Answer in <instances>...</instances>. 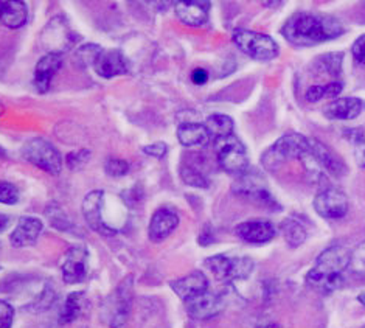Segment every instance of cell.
Wrapping results in <instances>:
<instances>
[{"label":"cell","instance_id":"1","mask_svg":"<svg viewBox=\"0 0 365 328\" xmlns=\"http://www.w3.org/2000/svg\"><path fill=\"white\" fill-rule=\"evenodd\" d=\"M344 33V24L336 17L305 11L294 13L282 29L284 39L295 47L317 46L342 36Z\"/></svg>","mask_w":365,"mask_h":328},{"label":"cell","instance_id":"2","mask_svg":"<svg viewBox=\"0 0 365 328\" xmlns=\"http://www.w3.org/2000/svg\"><path fill=\"white\" fill-rule=\"evenodd\" d=\"M351 252L342 246H333L324 250L316 260V265L307 275V283L311 288L322 292H331L342 285V274L350 267Z\"/></svg>","mask_w":365,"mask_h":328},{"label":"cell","instance_id":"3","mask_svg":"<svg viewBox=\"0 0 365 328\" xmlns=\"http://www.w3.org/2000/svg\"><path fill=\"white\" fill-rule=\"evenodd\" d=\"M308 151L309 137L295 133L284 134L263 154L262 162L264 168L277 170L291 159H300L303 154H307Z\"/></svg>","mask_w":365,"mask_h":328},{"label":"cell","instance_id":"4","mask_svg":"<svg viewBox=\"0 0 365 328\" xmlns=\"http://www.w3.org/2000/svg\"><path fill=\"white\" fill-rule=\"evenodd\" d=\"M233 42L242 53L257 59V61H272L278 56L277 42L263 33L237 30L233 33Z\"/></svg>","mask_w":365,"mask_h":328},{"label":"cell","instance_id":"5","mask_svg":"<svg viewBox=\"0 0 365 328\" xmlns=\"http://www.w3.org/2000/svg\"><path fill=\"white\" fill-rule=\"evenodd\" d=\"M24 159L36 165L38 168L47 171L51 176H58L63 170V158L53 145L46 139H31L22 148Z\"/></svg>","mask_w":365,"mask_h":328},{"label":"cell","instance_id":"6","mask_svg":"<svg viewBox=\"0 0 365 328\" xmlns=\"http://www.w3.org/2000/svg\"><path fill=\"white\" fill-rule=\"evenodd\" d=\"M254 262L249 257H229L215 255L205 260V267L210 271L216 280L232 282L240 279H247L254 271Z\"/></svg>","mask_w":365,"mask_h":328},{"label":"cell","instance_id":"7","mask_svg":"<svg viewBox=\"0 0 365 328\" xmlns=\"http://www.w3.org/2000/svg\"><path fill=\"white\" fill-rule=\"evenodd\" d=\"M215 153L221 168L227 173H240V175H242L249 165V158L245 145L233 134L216 139Z\"/></svg>","mask_w":365,"mask_h":328},{"label":"cell","instance_id":"8","mask_svg":"<svg viewBox=\"0 0 365 328\" xmlns=\"http://www.w3.org/2000/svg\"><path fill=\"white\" fill-rule=\"evenodd\" d=\"M316 212L325 220H339L349 213V196L339 188H325L314 198Z\"/></svg>","mask_w":365,"mask_h":328},{"label":"cell","instance_id":"9","mask_svg":"<svg viewBox=\"0 0 365 328\" xmlns=\"http://www.w3.org/2000/svg\"><path fill=\"white\" fill-rule=\"evenodd\" d=\"M232 190L235 195L245 198V200L255 201L258 204H263L267 207L275 205L274 198L267 192L266 183L262 176L257 175V173H252V175H242L237 183L233 184Z\"/></svg>","mask_w":365,"mask_h":328},{"label":"cell","instance_id":"10","mask_svg":"<svg viewBox=\"0 0 365 328\" xmlns=\"http://www.w3.org/2000/svg\"><path fill=\"white\" fill-rule=\"evenodd\" d=\"M103 204H104V193L101 190H95L86 195L83 201V215L88 221L89 227L101 235L112 237L117 234V230L110 229L106 222L103 221Z\"/></svg>","mask_w":365,"mask_h":328},{"label":"cell","instance_id":"11","mask_svg":"<svg viewBox=\"0 0 365 328\" xmlns=\"http://www.w3.org/2000/svg\"><path fill=\"white\" fill-rule=\"evenodd\" d=\"M61 271H63V280L67 285L84 282L88 277V249L84 246H75L68 250L61 265Z\"/></svg>","mask_w":365,"mask_h":328},{"label":"cell","instance_id":"12","mask_svg":"<svg viewBox=\"0 0 365 328\" xmlns=\"http://www.w3.org/2000/svg\"><path fill=\"white\" fill-rule=\"evenodd\" d=\"M235 234L246 243L252 245H263L271 241L275 237V227L271 221L267 220H249L238 224L235 227Z\"/></svg>","mask_w":365,"mask_h":328},{"label":"cell","instance_id":"13","mask_svg":"<svg viewBox=\"0 0 365 328\" xmlns=\"http://www.w3.org/2000/svg\"><path fill=\"white\" fill-rule=\"evenodd\" d=\"M133 300V277H126L120 283L115 291V296L112 299V328H123L129 314Z\"/></svg>","mask_w":365,"mask_h":328},{"label":"cell","instance_id":"14","mask_svg":"<svg viewBox=\"0 0 365 328\" xmlns=\"http://www.w3.org/2000/svg\"><path fill=\"white\" fill-rule=\"evenodd\" d=\"M309 153L314 156L320 168L324 170L327 175L331 176H344L346 173V165L344 160L336 156V153L328 148L325 143H322L317 139H309Z\"/></svg>","mask_w":365,"mask_h":328},{"label":"cell","instance_id":"15","mask_svg":"<svg viewBox=\"0 0 365 328\" xmlns=\"http://www.w3.org/2000/svg\"><path fill=\"white\" fill-rule=\"evenodd\" d=\"M187 313L190 317L196 319V321H205V319H212L216 314H220L224 309V302L220 296H215L212 292H205V294L199 296L193 300L185 302Z\"/></svg>","mask_w":365,"mask_h":328},{"label":"cell","instance_id":"16","mask_svg":"<svg viewBox=\"0 0 365 328\" xmlns=\"http://www.w3.org/2000/svg\"><path fill=\"white\" fill-rule=\"evenodd\" d=\"M61 66H63V55L59 53H47L39 59L33 78V84L38 92L46 93L50 89L51 80L58 73Z\"/></svg>","mask_w":365,"mask_h":328},{"label":"cell","instance_id":"17","mask_svg":"<svg viewBox=\"0 0 365 328\" xmlns=\"http://www.w3.org/2000/svg\"><path fill=\"white\" fill-rule=\"evenodd\" d=\"M171 288L182 300L190 302L205 294L208 289V280L202 272L195 271L188 274L187 277L171 282Z\"/></svg>","mask_w":365,"mask_h":328},{"label":"cell","instance_id":"18","mask_svg":"<svg viewBox=\"0 0 365 328\" xmlns=\"http://www.w3.org/2000/svg\"><path fill=\"white\" fill-rule=\"evenodd\" d=\"M93 68L101 78H114L128 72V61L118 50H103Z\"/></svg>","mask_w":365,"mask_h":328},{"label":"cell","instance_id":"19","mask_svg":"<svg viewBox=\"0 0 365 328\" xmlns=\"http://www.w3.org/2000/svg\"><path fill=\"white\" fill-rule=\"evenodd\" d=\"M178 226H179V217L176 212H173L170 209H159L151 217L148 234H150L151 241L159 243V241H163L165 238L170 237Z\"/></svg>","mask_w":365,"mask_h":328},{"label":"cell","instance_id":"20","mask_svg":"<svg viewBox=\"0 0 365 328\" xmlns=\"http://www.w3.org/2000/svg\"><path fill=\"white\" fill-rule=\"evenodd\" d=\"M42 221L33 217H22L17 222L16 229L10 235V241L14 247H25L36 243L42 232Z\"/></svg>","mask_w":365,"mask_h":328},{"label":"cell","instance_id":"21","mask_svg":"<svg viewBox=\"0 0 365 328\" xmlns=\"http://www.w3.org/2000/svg\"><path fill=\"white\" fill-rule=\"evenodd\" d=\"M29 21L27 5L22 0H0V22L8 29H21Z\"/></svg>","mask_w":365,"mask_h":328},{"label":"cell","instance_id":"22","mask_svg":"<svg viewBox=\"0 0 365 328\" xmlns=\"http://www.w3.org/2000/svg\"><path fill=\"white\" fill-rule=\"evenodd\" d=\"M364 101L356 97H344L334 100L325 109V116L331 120H353L364 109Z\"/></svg>","mask_w":365,"mask_h":328},{"label":"cell","instance_id":"23","mask_svg":"<svg viewBox=\"0 0 365 328\" xmlns=\"http://www.w3.org/2000/svg\"><path fill=\"white\" fill-rule=\"evenodd\" d=\"M178 140L187 148H204L210 142V133L201 123H182L178 128Z\"/></svg>","mask_w":365,"mask_h":328},{"label":"cell","instance_id":"24","mask_svg":"<svg viewBox=\"0 0 365 328\" xmlns=\"http://www.w3.org/2000/svg\"><path fill=\"white\" fill-rule=\"evenodd\" d=\"M208 4L204 2H178L176 14L179 19L190 27H201L208 21Z\"/></svg>","mask_w":365,"mask_h":328},{"label":"cell","instance_id":"25","mask_svg":"<svg viewBox=\"0 0 365 328\" xmlns=\"http://www.w3.org/2000/svg\"><path fill=\"white\" fill-rule=\"evenodd\" d=\"M83 300H84V292H72V294L67 296L64 307L59 313V325L71 324L81 314Z\"/></svg>","mask_w":365,"mask_h":328},{"label":"cell","instance_id":"26","mask_svg":"<svg viewBox=\"0 0 365 328\" xmlns=\"http://www.w3.org/2000/svg\"><path fill=\"white\" fill-rule=\"evenodd\" d=\"M282 234L291 247H299L300 245L305 243L307 240V229L303 227V224L295 221L292 218L284 220L280 226Z\"/></svg>","mask_w":365,"mask_h":328},{"label":"cell","instance_id":"27","mask_svg":"<svg viewBox=\"0 0 365 328\" xmlns=\"http://www.w3.org/2000/svg\"><path fill=\"white\" fill-rule=\"evenodd\" d=\"M205 128L208 129L210 135H215L216 139H220V137L232 135L235 125L232 117L224 114H213L205 120Z\"/></svg>","mask_w":365,"mask_h":328},{"label":"cell","instance_id":"28","mask_svg":"<svg viewBox=\"0 0 365 328\" xmlns=\"http://www.w3.org/2000/svg\"><path fill=\"white\" fill-rule=\"evenodd\" d=\"M342 92V83H328L324 86H311L307 91L305 98L309 103H316L322 98H336Z\"/></svg>","mask_w":365,"mask_h":328},{"label":"cell","instance_id":"29","mask_svg":"<svg viewBox=\"0 0 365 328\" xmlns=\"http://www.w3.org/2000/svg\"><path fill=\"white\" fill-rule=\"evenodd\" d=\"M179 175H180V179L190 187L207 188L208 185H210L207 176L195 165H187V163H184V165H182L179 170Z\"/></svg>","mask_w":365,"mask_h":328},{"label":"cell","instance_id":"30","mask_svg":"<svg viewBox=\"0 0 365 328\" xmlns=\"http://www.w3.org/2000/svg\"><path fill=\"white\" fill-rule=\"evenodd\" d=\"M103 50L104 48H101L97 44H86V46L80 47V50H78V58H80V61L83 64L93 67V64L97 63V59L101 55Z\"/></svg>","mask_w":365,"mask_h":328},{"label":"cell","instance_id":"31","mask_svg":"<svg viewBox=\"0 0 365 328\" xmlns=\"http://www.w3.org/2000/svg\"><path fill=\"white\" fill-rule=\"evenodd\" d=\"M91 156H92L91 151L86 150V148H80V150H76V151L68 153L67 158H66L67 167L71 168V170H80V168H83L86 165V163L89 162Z\"/></svg>","mask_w":365,"mask_h":328},{"label":"cell","instance_id":"32","mask_svg":"<svg viewBox=\"0 0 365 328\" xmlns=\"http://www.w3.org/2000/svg\"><path fill=\"white\" fill-rule=\"evenodd\" d=\"M342 53H329L322 56L319 59V64L324 66V72H328L331 75H337L341 72V66H342Z\"/></svg>","mask_w":365,"mask_h":328},{"label":"cell","instance_id":"33","mask_svg":"<svg viewBox=\"0 0 365 328\" xmlns=\"http://www.w3.org/2000/svg\"><path fill=\"white\" fill-rule=\"evenodd\" d=\"M350 267L359 275H365V241L351 252Z\"/></svg>","mask_w":365,"mask_h":328},{"label":"cell","instance_id":"34","mask_svg":"<svg viewBox=\"0 0 365 328\" xmlns=\"http://www.w3.org/2000/svg\"><path fill=\"white\" fill-rule=\"evenodd\" d=\"M104 170L110 178H121L129 171V163L123 159H109L104 165Z\"/></svg>","mask_w":365,"mask_h":328},{"label":"cell","instance_id":"35","mask_svg":"<svg viewBox=\"0 0 365 328\" xmlns=\"http://www.w3.org/2000/svg\"><path fill=\"white\" fill-rule=\"evenodd\" d=\"M19 201V192L10 183H0V204L13 205Z\"/></svg>","mask_w":365,"mask_h":328},{"label":"cell","instance_id":"36","mask_svg":"<svg viewBox=\"0 0 365 328\" xmlns=\"http://www.w3.org/2000/svg\"><path fill=\"white\" fill-rule=\"evenodd\" d=\"M14 308L5 300H0V328H11Z\"/></svg>","mask_w":365,"mask_h":328},{"label":"cell","instance_id":"37","mask_svg":"<svg viewBox=\"0 0 365 328\" xmlns=\"http://www.w3.org/2000/svg\"><path fill=\"white\" fill-rule=\"evenodd\" d=\"M142 150H143L145 154H148V156L155 158V159H163L168 153V146L162 143V142H158V143H153V145H146V146H143Z\"/></svg>","mask_w":365,"mask_h":328},{"label":"cell","instance_id":"38","mask_svg":"<svg viewBox=\"0 0 365 328\" xmlns=\"http://www.w3.org/2000/svg\"><path fill=\"white\" fill-rule=\"evenodd\" d=\"M351 51H353V56L356 61L361 64H365V34H362V36H359L354 41Z\"/></svg>","mask_w":365,"mask_h":328},{"label":"cell","instance_id":"39","mask_svg":"<svg viewBox=\"0 0 365 328\" xmlns=\"http://www.w3.org/2000/svg\"><path fill=\"white\" fill-rule=\"evenodd\" d=\"M354 146H356L354 158H356V160H358L359 165L362 168H365V137H364V139L358 140V142H354Z\"/></svg>","mask_w":365,"mask_h":328},{"label":"cell","instance_id":"40","mask_svg":"<svg viewBox=\"0 0 365 328\" xmlns=\"http://www.w3.org/2000/svg\"><path fill=\"white\" fill-rule=\"evenodd\" d=\"M191 81L197 86H202L208 81V72L205 68H195L193 72H191Z\"/></svg>","mask_w":365,"mask_h":328},{"label":"cell","instance_id":"41","mask_svg":"<svg viewBox=\"0 0 365 328\" xmlns=\"http://www.w3.org/2000/svg\"><path fill=\"white\" fill-rule=\"evenodd\" d=\"M8 222H10V218H8L6 215L0 213V232H4L8 227Z\"/></svg>","mask_w":365,"mask_h":328},{"label":"cell","instance_id":"42","mask_svg":"<svg viewBox=\"0 0 365 328\" xmlns=\"http://www.w3.org/2000/svg\"><path fill=\"white\" fill-rule=\"evenodd\" d=\"M6 156V151L2 148V146H0V158H5Z\"/></svg>","mask_w":365,"mask_h":328},{"label":"cell","instance_id":"43","mask_svg":"<svg viewBox=\"0 0 365 328\" xmlns=\"http://www.w3.org/2000/svg\"><path fill=\"white\" fill-rule=\"evenodd\" d=\"M359 302L365 307V294H361V296H359Z\"/></svg>","mask_w":365,"mask_h":328},{"label":"cell","instance_id":"44","mask_svg":"<svg viewBox=\"0 0 365 328\" xmlns=\"http://www.w3.org/2000/svg\"><path fill=\"white\" fill-rule=\"evenodd\" d=\"M4 114H5V106L0 103V116H4Z\"/></svg>","mask_w":365,"mask_h":328},{"label":"cell","instance_id":"45","mask_svg":"<svg viewBox=\"0 0 365 328\" xmlns=\"http://www.w3.org/2000/svg\"><path fill=\"white\" fill-rule=\"evenodd\" d=\"M264 328H282V327H278L277 324H269V325H266Z\"/></svg>","mask_w":365,"mask_h":328}]
</instances>
